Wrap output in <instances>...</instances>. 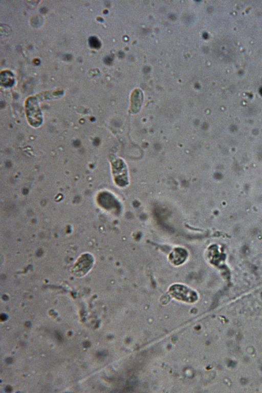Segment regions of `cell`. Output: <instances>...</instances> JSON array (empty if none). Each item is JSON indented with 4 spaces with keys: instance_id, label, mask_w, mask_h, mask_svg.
I'll return each mask as SVG.
<instances>
[{
    "instance_id": "obj_1",
    "label": "cell",
    "mask_w": 262,
    "mask_h": 393,
    "mask_svg": "<svg viewBox=\"0 0 262 393\" xmlns=\"http://www.w3.org/2000/svg\"><path fill=\"white\" fill-rule=\"evenodd\" d=\"M170 292L174 297L185 301L193 302L196 299L195 293L183 286H173L170 288Z\"/></svg>"
},
{
    "instance_id": "obj_2",
    "label": "cell",
    "mask_w": 262,
    "mask_h": 393,
    "mask_svg": "<svg viewBox=\"0 0 262 393\" xmlns=\"http://www.w3.org/2000/svg\"><path fill=\"white\" fill-rule=\"evenodd\" d=\"M90 46L94 48H98L100 46L99 40L96 37H91L89 39Z\"/></svg>"
}]
</instances>
